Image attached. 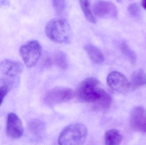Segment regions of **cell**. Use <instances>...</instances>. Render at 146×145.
I'll return each instance as SVG.
<instances>
[{
    "mask_svg": "<svg viewBox=\"0 0 146 145\" xmlns=\"http://www.w3.org/2000/svg\"><path fill=\"white\" fill-rule=\"evenodd\" d=\"M24 66L21 62L5 60L0 63V72L10 77H15L23 71Z\"/></svg>",
    "mask_w": 146,
    "mask_h": 145,
    "instance_id": "30bf717a",
    "label": "cell"
},
{
    "mask_svg": "<svg viewBox=\"0 0 146 145\" xmlns=\"http://www.w3.org/2000/svg\"><path fill=\"white\" fill-rule=\"evenodd\" d=\"M121 51L124 56L130 61V63L134 64L136 62L137 60L135 53L129 47L126 43L121 44L120 46Z\"/></svg>",
    "mask_w": 146,
    "mask_h": 145,
    "instance_id": "e0dca14e",
    "label": "cell"
},
{
    "mask_svg": "<svg viewBox=\"0 0 146 145\" xmlns=\"http://www.w3.org/2000/svg\"><path fill=\"white\" fill-rule=\"evenodd\" d=\"M88 135L87 129L81 123H75L67 126L62 131L58 143L62 145L82 144Z\"/></svg>",
    "mask_w": 146,
    "mask_h": 145,
    "instance_id": "3957f363",
    "label": "cell"
},
{
    "mask_svg": "<svg viewBox=\"0 0 146 145\" xmlns=\"http://www.w3.org/2000/svg\"><path fill=\"white\" fill-rule=\"evenodd\" d=\"M42 49L40 43L36 40L28 41L21 47L20 54L27 67L32 68L36 64L41 56Z\"/></svg>",
    "mask_w": 146,
    "mask_h": 145,
    "instance_id": "277c9868",
    "label": "cell"
},
{
    "mask_svg": "<svg viewBox=\"0 0 146 145\" xmlns=\"http://www.w3.org/2000/svg\"><path fill=\"white\" fill-rule=\"evenodd\" d=\"M31 131L35 134L38 135L42 131L44 124L42 122L38 120H35L31 122L30 125Z\"/></svg>",
    "mask_w": 146,
    "mask_h": 145,
    "instance_id": "ac0fdd59",
    "label": "cell"
},
{
    "mask_svg": "<svg viewBox=\"0 0 146 145\" xmlns=\"http://www.w3.org/2000/svg\"><path fill=\"white\" fill-rule=\"evenodd\" d=\"M89 58L94 63L97 64H102L104 60L102 52L94 45L88 44L84 47Z\"/></svg>",
    "mask_w": 146,
    "mask_h": 145,
    "instance_id": "8fae6325",
    "label": "cell"
},
{
    "mask_svg": "<svg viewBox=\"0 0 146 145\" xmlns=\"http://www.w3.org/2000/svg\"><path fill=\"white\" fill-rule=\"evenodd\" d=\"M106 93L101 82L94 77L83 80L77 89V96L80 101L94 104L100 100Z\"/></svg>",
    "mask_w": 146,
    "mask_h": 145,
    "instance_id": "6da1fadb",
    "label": "cell"
},
{
    "mask_svg": "<svg viewBox=\"0 0 146 145\" xmlns=\"http://www.w3.org/2000/svg\"><path fill=\"white\" fill-rule=\"evenodd\" d=\"M129 123L131 128L140 133H146V111L141 106L133 109L130 114Z\"/></svg>",
    "mask_w": 146,
    "mask_h": 145,
    "instance_id": "52a82bcc",
    "label": "cell"
},
{
    "mask_svg": "<svg viewBox=\"0 0 146 145\" xmlns=\"http://www.w3.org/2000/svg\"><path fill=\"white\" fill-rule=\"evenodd\" d=\"M0 130H1V127H0Z\"/></svg>",
    "mask_w": 146,
    "mask_h": 145,
    "instance_id": "cb8c5ba5",
    "label": "cell"
},
{
    "mask_svg": "<svg viewBox=\"0 0 146 145\" xmlns=\"http://www.w3.org/2000/svg\"><path fill=\"white\" fill-rule=\"evenodd\" d=\"M93 9L94 14L99 18H115L117 17L116 7L110 2L98 1L94 3Z\"/></svg>",
    "mask_w": 146,
    "mask_h": 145,
    "instance_id": "9c48e42d",
    "label": "cell"
},
{
    "mask_svg": "<svg viewBox=\"0 0 146 145\" xmlns=\"http://www.w3.org/2000/svg\"><path fill=\"white\" fill-rule=\"evenodd\" d=\"M74 92L71 89L56 87L47 93L45 101L48 105L54 106L71 100L74 98Z\"/></svg>",
    "mask_w": 146,
    "mask_h": 145,
    "instance_id": "5b68a950",
    "label": "cell"
},
{
    "mask_svg": "<svg viewBox=\"0 0 146 145\" xmlns=\"http://www.w3.org/2000/svg\"><path fill=\"white\" fill-rule=\"evenodd\" d=\"M122 140V137L120 132L117 129H110L105 135V141L106 145H119L121 142Z\"/></svg>",
    "mask_w": 146,
    "mask_h": 145,
    "instance_id": "7c38bea8",
    "label": "cell"
},
{
    "mask_svg": "<svg viewBox=\"0 0 146 145\" xmlns=\"http://www.w3.org/2000/svg\"><path fill=\"white\" fill-rule=\"evenodd\" d=\"M80 2L82 10L86 18L90 23L95 24L97 20L91 11L89 0H80Z\"/></svg>",
    "mask_w": 146,
    "mask_h": 145,
    "instance_id": "9a60e30c",
    "label": "cell"
},
{
    "mask_svg": "<svg viewBox=\"0 0 146 145\" xmlns=\"http://www.w3.org/2000/svg\"><path fill=\"white\" fill-rule=\"evenodd\" d=\"M132 83L135 87L146 84V73L143 70H139L134 72L132 75Z\"/></svg>",
    "mask_w": 146,
    "mask_h": 145,
    "instance_id": "4fadbf2b",
    "label": "cell"
},
{
    "mask_svg": "<svg viewBox=\"0 0 146 145\" xmlns=\"http://www.w3.org/2000/svg\"><path fill=\"white\" fill-rule=\"evenodd\" d=\"M45 31L49 39L56 43H67L72 37L71 27L65 19L57 18L51 20L46 25Z\"/></svg>",
    "mask_w": 146,
    "mask_h": 145,
    "instance_id": "7a4b0ae2",
    "label": "cell"
},
{
    "mask_svg": "<svg viewBox=\"0 0 146 145\" xmlns=\"http://www.w3.org/2000/svg\"><path fill=\"white\" fill-rule=\"evenodd\" d=\"M9 91V87L7 85L0 87V106L3 101L4 97Z\"/></svg>",
    "mask_w": 146,
    "mask_h": 145,
    "instance_id": "44dd1931",
    "label": "cell"
},
{
    "mask_svg": "<svg viewBox=\"0 0 146 145\" xmlns=\"http://www.w3.org/2000/svg\"><path fill=\"white\" fill-rule=\"evenodd\" d=\"M112 101L111 97L106 93L100 100L94 104V109L98 111L108 110L111 106Z\"/></svg>",
    "mask_w": 146,
    "mask_h": 145,
    "instance_id": "5bb4252c",
    "label": "cell"
},
{
    "mask_svg": "<svg viewBox=\"0 0 146 145\" xmlns=\"http://www.w3.org/2000/svg\"><path fill=\"white\" fill-rule=\"evenodd\" d=\"M6 131L7 136L13 139L21 138L24 133L22 122L19 117L14 113L8 115Z\"/></svg>",
    "mask_w": 146,
    "mask_h": 145,
    "instance_id": "ba28073f",
    "label": "cell"
},
{
    "mask_svg": "<svg viewBox=\"0 0 146 145\" xmlns=\"http://www.w3.org/2000/svg\"><path fill=\"white\" fill-rule=\"evenodd\" d=\"M107 83L110 87L115 92L126 94L129 91L130 83L126 77L120 72H111L107 78Z\"/></svg>",
    "mask_w": 146,
    "mask_h": 145,
    "instance_id": "8992f818",
    "label": "cell"
},
{
    "mask_svg": "<svg viewBox=\"0 0 146 145\" xmlns=\"http://www.w3.org/2000/svg\"><path fill=\"white\" fill-rule=\"evenodd\" d=\"M128 11L131 15L134 17H138L140 13V8L137 3H131L128 7Z\"/></svg>",
    "mask_w": 146,
    "mask_h": 145,
    "instance_id": "ffe728a7",
    "label": "cell"
},
{
    "mask_svg": "<svg viewBox=\"0 0 146 145\" xmlns=\"http://www.w3.org/2000/svg\"><path fill=\"white\" fill-rule=\"evenodd\" d=\"M141 5L146 10V0H142L141 1Z\"/></svg>",
    "mask_w": 146,
    "mask_h": 145,
    "instance_id": "7402d4cb",
    "label": "cell"
},
{
    "mask_svg": "<svg viewBox=\"0 0 146 145\" xmlns=\"http://www.w3.org/2000/svg\"><path fill=\"white\" fill-rule=\"evenodd\" d=\"M53 5L54 9L58 14H62L66 9V3L65 0H53Z\"/></svg>",
    "mask_w": 146,
    "mask_h": 145,
    "instance_id": "d6986e66",
    "label": "cell"
},
{
    "mask_svg": "<svg viewBox=\"0 0 146 145\" xmlns=\"http://www.w3.org/2000/svg\"><path fill=\"white\" fill-rule=\"evenodd\" d=\"M117 1H120V0H117Z\"/></svg>",
    "mask_w": 146,
    "mask_h": 145,
    "instance_id": "603a6c76",
    "label": "cell"
},
{
    "mask_svg": "<svg viewBox=\"0 0 146 145\" xmlns=\"http://www.w3.org/2000/svg\"><path fill=\"white\" fill-rule=\"evenodd\" d=\"M53 60L55 64L62 70H66L68 67V63L66 54L59 51L54 54Z\"/></svg>",
    "mask_w": 146,
    "mask_h": 145,
    "instance_id": "2e32d148",
    "label": "cell"
}]
</instances>
